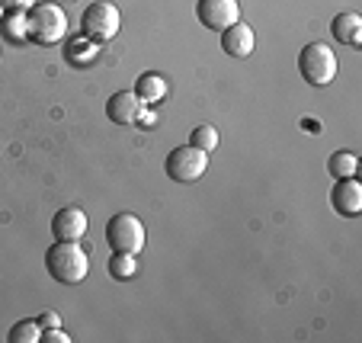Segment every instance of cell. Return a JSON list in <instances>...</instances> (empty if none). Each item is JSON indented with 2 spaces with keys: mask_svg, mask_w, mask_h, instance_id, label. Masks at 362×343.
Here are the masks:
<instances>
[{
  "mask_svg": "<svg viewBox=\"0 0 362 343\" xmlns=\"http://www.w3.org/2000/svg\"><path fill=\"white\" fill-rule=\"evenodd\" d=\"M7 35H10V39H16V42L26 39V16H23V13H10V20H7Z\"/></svg>",
  "mask_w": 362,
  "mask_h": 343,
  "instance_id": "cell-19",
  "label": "cell"
},
{
  "mask_svg": "<svg viewBox=\"0 0 362 343\" xmlns=\"http://www.w3.org/2000/svg\"><path fill=\"white\" fill-rule=\"evenodd\" d=\"M330 202H334V209L340 215L356 219V215L362 212V186L356 183L353 177H343L340 183L334 186V192H330Z\"/></svg>",
  "mask_w": 362,
  "mask_h": 343,
  "instance_id": "cell-10",
  "label": "cell"
},
{
  "mask_svg": "<svg viewBox=\"0 0 362 343\" xmlns=\"http://www.w3.org/2000/svg\"><path fill=\"white\" fill-rule=\"evenodd\" d=\"M39 334H42V324L39 321H20L10 327L7 340L10 343H39Z\"/></svg>",
  "mask_w": 362,
  "mask_h": 343,
  "instance_id": "cell-18",
  "label": "cell"
},
{
  "mask_svg": "<svg viewBox=\"0 0 362 343\" xmlns=\"http://www.w3.org/2000/svg\"><path fill=\"white\" fill-rule=\"evenodd\" d=\"M39 324H42V330L45 327H62V318H58V311H45V315L39 318Z\"/></svg>",
  "mask_w": 362,
  "mask_h": 343,
  "instance_id": "cell-22",
  "label": "cell"
},
{
  "mask_svg": "<svg viewBox=\"0 0 362 343\" xmlns=\"http://www.w3.org/2000/svg\"><path fill=\"white\" fill-rule=\"evenodd\" d=\"M253 42H257L253 29L240 20L234 23V26L221 29V48H225V55H231V58H247L253 52Z\"/></svg>",
  "mask_w": 362,
  "mask_h": 343,
  "instance_id": "cell-11",
  "label": "cell"
},
{
  "mask_svg": "<svg viewBox=\"0 0 362 343\" xmlns=\"http://www.w3.org/2000/svg\"><path fill=\"white\" fill-rule=\"evenodd\" d=\"M330 33H334V39L340 42V45H359L362 42V16L356 13H337L334 23H330Z\"/></svg>",
  "mask_w": 362,
  "mask_h": 343,
  "instance_id": "cell-12",
  "label": "cell"
},
{
  "mask_svg": "<svg viewBox=\"0 0 362 343\" xmlns=\"http://www.w3.org/2000/svg\"><path fill=\"white\" fill-rule=\"evenodd\" d=\"M68 33V16L58 4H33L26 16V39L35 45H55Z\"/></svg>",
  "mask_w": 362,
  "mask_h": 343,
  "instance_id": "cell-2",
  "label": "cell"
},
{
  "mask_svg": "<svg viewBox=\"0 0 362 343\" xmlns=\"http://www.w3.org/2000/svg\"><path fill=\"white\" fill-rule=\"evenodd\" d=\"M64 55H68L71 64H90L96 58V45L87 35H77V39L68 42V52H64Z\"/></svg>",
  "mask_w": 362,
  "mask_h": 343,
  "instance_id": "cell-14",
  "label": "cell"
},
{
  "mask_svg": "<svg viewBox=\"0 0 362 343\" xmlns=\"http://www.w3.org/2000/svg\"><path fill=\"white\" fill-rule=\"evenodd\" d=\"M135 96L141 100V103H160L167 96V81L158 74V71H148V74H141L135 81Z\"/></svg>",
  "mask_w": 362,
  "mask_h": 343,
  "instance_id": "cell-13",
  "label": "cell"
},
{
  "mask_svg": "<svg viewBox=\"0 0 362 343\" xmlns=\"http://www.w3.org/2000/svg\"><path fill=\"white\" fill-rule=\"evenodd\" d=\"M141 100L135 96V90H119L106 100V116L112 125H135L141 116Z\"/></svg>",
  "mask_w": 362,
  "mask_h": 343,
  "instance_id": "cell-8",
  "label": "cell"
},
{
  "mask_svg": "<svg viewBox=\"0 0 362 343\" xmlns=\"http://www.w3.org/2000/svg\"><path fill=\"white\" fill-rule=\"evenodd\" d=\"M205 170H209V154L192 148V144L173 148V151L167 154V177H170L173 183H196Z\"/></svg>",
  "mask_w": 362,
  "mask_h": 343,
  "instance_id": "cell-6",
  "label": "cell"
},
{
  "mask_svg": "<svg viewBox=\"0 0 362 343\" xmlns=\"http://www.w3.org/2000/svg\"><path fill=\"white\" fill-rule=\"evenodd\" d=\"M189 144L205 154H212L215 148H218V129H215V125H199V129H192Z\"/></svg>",
  "mask_w": 362,
  "mask_h": 343,
  "instance_id": "cell-16",
  "label": "cell"
},
{
  "mask_svg": "<svg viewBox=\"0 0 362 343\" xmlns=\"http://www.w3.org/2000/svg\"><path fill=\"white\" fill-rule=\"evenodd\" d=\"M196 16L205 29L221 33V29L234 26L240 16V4L238 0H199L196 4Z\"/></svg>",
  "mask_w": 362,
  "mask_h": 343,
  "instance_id": "cell-7",
  "label": "cell"
},
{
  "mask_svg": "<svg viewBox=\"0 0 362 343\" xmlns=\"http://www.w3.org/2000/svg\"><path fill=\"white\" fill-rule=\"evenodd\" d=\"M35 0H0V7L10 10V13H23V10H29Z\"/></svg>",
  "mask_w": 362,
  "mask_h": 343,
  "instance_id": "cell-21",
  "label": "cell"
},
{
  "mask_svg": "<svg viewBox=\"0 0 362 343\" xmlns=\"http://www.w3.org/2000/svg\"><path fill=\"white\" fill-rule=\"evenodd\" d=\"M81 29H83V35L93 42H110L112 35L119 33V7L110 4V0L90 4L81 16Z\"/></svg>",
  "mask_w": 362,
  "mask_h": 343,
  "instance_id": "cell-5",
  "label": "cell"
},
{
  "mask_svg": "<svg viewBox=\"0 0 362 343\" xmlns=\"http://www.w3.org/2000/svg\"><path fill=\"white\" fill-rule=\"evenodd\" d=\"M106 244L116 254H132L138 257L144 250V225L138 215L132 212H119L106 221Z\"/></svg>",
  "mask_w": 362,
  "mask_h": 343,
  "instance_id": "cell-4",
  "label": "cell"
},
{
  "mask_svg": "<svg viewBox=\"0 0 362 343\" xmlns=\"http://www.w3.org/2000/svg\"><path fill=\"white\" fill-rule=\"evenodd\" d=\"M135 269H138L135 257L132 254H116V250H112V257H110V276L112 279H132Z\"/></svg>",
  "mask_w": 362,
  "mask_h": 343,
  "instance_id": "cell-17",
  "label": "cell"
},
{
  "mask_svg": "<svg viewBox=\"0 0 362 343\" xmlns=\"http://www.w3.org/2000/svg\"><path fill=\"white\" fill-rule=\"evenodd\" d=\"M298 71L311 87H327V83L337 77V71H340L337 52H330V45H324V42H311V45L301 48Z\"/></svg>",
  "mask_w": 362,
  "mask_h": 343,
  "instance_id": "cell-3",
  "label": "cell"
},
{
  "mask_svg": "<svg viewBox=\"0 0 362 343\" xmlns=\"http://www.w3.org/2000/svg\"><path fill=\"white\" fill-rule=\"evenodd\" d=\"M52 234H55L58 240H81L83 234H87V215L77 206L58 209L55 219H52Z\"/></svg>",
  "mask_w": 362,
  "mask_h": 343,
  "instance_id": "cell-9",
  "label": "cell"
},
{
  "mask_svg": "<svg viewBox=\"0 0 362 343\" xmlns=\"http://www.w3.org/2000/svg\"><path fill=\"white\" fill-rule=\"evenodd\" d=\"M327 170L334 173L337 180H343V177H356V170H359V158H356L353 151H337V154H330Z\"/></svg>",
  "mask_w": 362,
  "mask_h": 343,
  "instance_id": "cell-15",
  "label": "cell"
},
{
  "mask_svg": "<svg viewBox=\"0 0 362 343\" xmlns=\"http://www.w3.org/2000/svg\"><path fill=\"white\" fill-rule=\"evenodd\" d=\"M45 269L55 282L77 286V282L87 279L90 260L77 240H58V244H52V248L45 250Z\"/></svg>",
  "mask_w": 362,
  "mask_h": 343,
  "instance_id": "cell-1",
  "label": "cell"
},
{
  "mask_svg": "<svg viewBox=\"0 0 362 343\" xmlns=\"http://www.w3.org/2000/svg\"><path fill=\"white\" fill-rule=\"evenodd\" d=\"M39 343H71V337L62 327H45L39 334Z\"/></svg>",
  "mask_w": 362,
  "mask_h": 343,
  "instance_id": "cell-20",
  "label": "cell"
},
{
  "mask_svg": "<svg viewBox=\"0 0 362 343\" xmlns=\"http://www.w3.org/2000/svg\"><path fill=\"white\" fill-rule=\"evenodd\" d=\"M0 20H4V7H0Z\"/></svg>",
  "mask_w": 362,
  "mask_h": 343,
  "instance_id": "cell-23",
  "label": "cell"
}]
</instances>
